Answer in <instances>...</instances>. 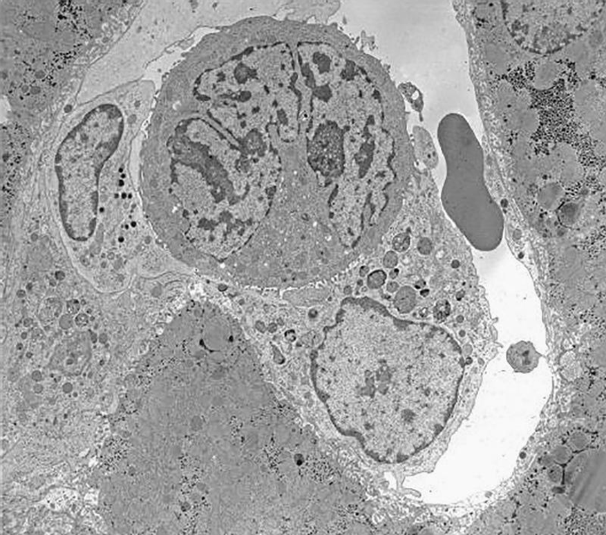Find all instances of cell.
<instances>
[{"mask_svg": "<svg viewBox=\"0 0 606 535\" xmlns=\"http://www.w3.org/2000/svg\"><path fill=\"white\" fill-rule=\"evenodd\" d=\"M574 99L582 119L592 125L593 135L600 139L602 136L605 139V122L598 121L600 117L601 108L596 84L593 81L582 84L576 90Z\"/></svg>", "mask_w": 606, "mask_h": 535, "instance_id": "obj_3", "label": "cell"}, {"mask_svg": "<svg viewBox=\"0 0 606 535\" xmlns=\"http://www.w3.org/2000/svg\"><path fill=\"white\" fill-rule=\"evenodd\" d=\"M397 263V255L393 253H389L384 260V265L388 267L395 266Z\"/></svg>", "mask_w": 606, "mask_h": 535, "instance_id": "obj_15", "label": "cell"}, {"mask_svg": "<svg viewBox=\"0 0 606 535\" xmlns=\"http://www.w3.org/2000/svg\"><path fill=\"white\" fill-rule=\"evenodd\" d=\"M409 244H410V238H409L407 234H399L393 240V246L399 251L406 250L409 246Z\"/></svg>", "mask_w": 606, "mask_h": 535, "instance_id": "obj_13", "label": "cell"}, {"mask_svg": "<svg viewBox=\"0 0 606 535\" xmlns=\"http://www.w3.org/2000/svg\"><path fill=\"white\" fill-rule=\"evenodd\" d=\"M462 373L458 345L443 332L415 356H330L317 382L337 429L375 460L397 463L444 429Z\"/></svg>", "mask_w": 606, "mask_h": 535, "instance_id": "obj_1", "label": "cell"}, {"mask_svg": "<svg viewBox=\"0 0 606 535\" xmlns=\"http://www.w3.org/2000/svg\"><path fill=\"white\" fill-rule=\"evenodd\" d=\"M569 57L577 63L580 70H585L587 68L589 62V53L584 43L572 45L569 50Z\"/></svg>", "mask_w": 606, "mask_h": 535, "instance_id": "obj_11", "label": "cell"}, {"mask_svg": "<svg viewBox=\"0 0 606 535\" xmlns=\"http://www.w3.org/2000/svg\"><path fill=\"white\" fill-rule=\"evenodd\" d=\"M562 162L561 177L566 182H574L580 178L582 167L578 163L576 151L567 144L558 146L555 149Z\"/></svg>", "mask_w": 606, "mask_h": 535, "instance_id": "obj_7", "label": "cell"}, {"mask_svg": "<svg viewBox=\"0 0 606 535\" xmlns=\"http://www.w3.org/2000/svg\"><path fill=\"white\" fill-rule=\"evenodd\" d=\"M569 487L573 499L582 507L600 511L605 505V454H581L570 467Z\"/></svg>", "mask_w": 606, "mask_h": 535, "instance_id": "obj_2", "label": "cell"}, {"mask_svg": "<svg viewBox=\"0 0 606 535\" xmlns=\"http://www.w3.org/2000/svg\"><path fill=\"white\" fill-rule=\"evenodd\" d=\"M517 97L514 90L507 82H502L500 84L498 93V104L499 111L503 115L505 116L513 108Z\"/></svg>", "mask_w": 606, "mask_h": 535, "instance_id": "obj_10", "label": "cell"}, {"mask_svg": "<svg viewBox=\"0 0 606 535\" xmlns=\"http://www.w3.org/2000/svg\"><path fill=\"white\" fill-rule=\"evenodd\" d=\"M507 358L511 366L518 371L529 372L538 365L540 356L531 343L521 342L511 346Z\"/></svg>", "mask_w": 606, "mask_h": 535, "instance_id": "obj_6", "label": "cell"}, {"mask_svg": "<svg viewBox=\"0 0 606 535\" xmlns=\"http://www.w3.org/2000/svg\"><path fill=\"white\" fill-rule=\"evenodd\" d=\"M561 73V68L555 61H547L536 70L533 77L534 88L539 90H547L552 88L558 81Z\"/></svg>", "mask_w": 606, "mask_h": 535, "instance_id": "obj_8", "label": "cell"}, {"mask_svg": "<svg viewBox=\"0 0 606 535\" xmlns=\"http://www.w3.org/2000/svg\"><path fill=\"white\" fill-rule=\"evenodd\" d=\"M386 276L382 271L373 273L368 278V284L373 288L381 286Z\"/></svg>", "mask_w": 606, "mask_h": 535, "instance_id": "obj_14", "label": "cell"}, {"mask_svg": "<svg viewBox=\"0 0 606 535\" xmlns=\"http://www.w3.org/2000/svg\"><path fill=\"white\" fill-rule=\"evenodd\" d=\"M484 53L487 62L495 72L502 75L506 72L509 64V57L500 46L494 43H488L484 46Z\"/></svg>", "mask_w": 606, "mask_h": 535, "instance_id": "obj_9", "label": "cell"}, {"mask_svg": "<svg viewBox=\"0 0 606 535\" xmlns=\"http://www.w3.org/2000/svg\"><path fill=\"white\" fill-rule=\"evenodd\" d=\"M505 117L509 127L522 135H532L539 127V115L531 106L529 96L524 93L517 97L515 106Z\"/></svg>", "mask_w": 606, "mask_h": 535, "instance_id": "obj_4", "label": "cell"}, {"mask_svg": "<svg viewBox=\"0 0 606 535\" xmlns=\"http://www.w3.org/2000/svg\"><path fill=\"white\" fill-rule=\"evenodd\" d=\"M562 197V188L556 185H550L542 190L540 201L542 206L547 208H555L557 202Z\"/></svg>", "mask_w": 606, "mask_h": 535, "instance_id": "obj_12", "label": "cell"}, {"mask_svg": "<svg viewBox=\"0 0 606 535\" xmlns=\"http://www.w3.org/2000/svg\"><path fill=\"white\" fill-rule=\"evenodd\" d=\"M513 154L517 170L523 178L530 182L536 179L540 174L539 159L533 153L529 136L521 133L515 142Z\"/></svg>", "mask_w": 606, "mask_h": 535, "instance_id": "obj_5", "label": "cell"}]
</instances>
